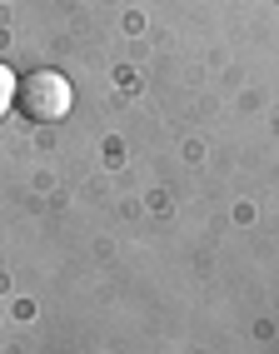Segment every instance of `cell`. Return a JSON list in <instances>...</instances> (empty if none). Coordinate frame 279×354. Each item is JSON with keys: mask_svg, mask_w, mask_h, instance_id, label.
Returning a JSON list of instances; mask_svg holds the SVG:
<instances>
[{"mask_svg": "<svg viewBox=\"0 0 279 354\" xmlns=\"http://www.w3.org/2000/svg\"><path fill=\"white\" fill-rule=\"evenodd\" d=\"M70 105H75V90H70V80L60 70H30V75L15 85V110L26 115V120H35V125L65 120Z\"/></svg>", "mask_w": 279, "mask_h": 354, "instance_id": "6da1fadb", "label": "cell"}, {"mask_svg": "<svg viewBox=\"0 0 279 354\" xmlns=\"http://www.w3.org/2000/svg\"><path fill=\"white\" fill-rule=\"evenodd\" d=\"M10 105H15V75H10V65L0 60V120H6Z\"/></svg>", "mask_w": 279, "mask_h": 354, "instance_id": "7a4b0ae2", "label": "cell"}]
</instances>
